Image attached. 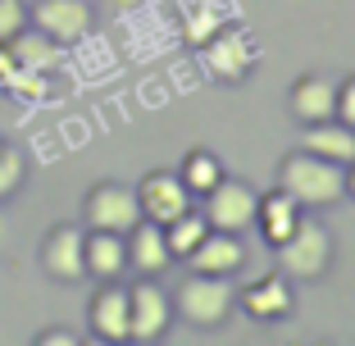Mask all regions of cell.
<instances>
[{
  "label": "cell",
  "mask_w": 355,
  "mask_h": 346,
  "mask_svg": "<svg viewBox=\"0 0 355 346\" xmlns=\"http://www.w3.org/2000/svg\"><path fill=\"white\" fill-rule=\"evenodd\" d=\"M246 241H241V232H219V228H209L205 237L196 241V251L187 255V269L196 273H219V278H232V273L246 269Z\"/></svg>",
  "instance_id": "12"
},
{
  "label": "cell",
  "mask_w": 355,
  "mask_h": 346,
  "mask_svg": "<svg viewBox=\"0 0 355 346\" xmlns=\"http://www.w3.org/2000/svg\"><path fill=\"white\" fill-rule=\"evenodd\" d=\"M23 182H28V155L10 141H0V200L19 196Z\"/></svg>",
  "instance_id": "23"
},
{
  "label": "cell",
  "mask_w": 355,
  "mask_h": 346,
  "mask_svg": "<svg viewBox=\"0 0 355 346\" xmlns=\"http://www.w3.org/2000/svg\"><path fill=\"white\" fill-rule=\"evenodd\" d=\"M191 200L196 196L168 168H150L146 178L137 182V205H141V219H150V223H173L178 214L191 210Z\"/></svg>",
  "instance_id": "10"
},
{
  "label": "cell",
  "mask_w": 355,
  "mask_h": 346,
  "mask_svg": "<svg viewBox=\"0 0 355 346\" xmlns=\"http://www.w3.org/2000/svg\"><path fill=\"white\" fill-rule=\"evenodd\" d=\"M28 28V0H0V46Z\"/></svg>",
  "instance_id": "25"
},
{
  "label": "cell",
  "mask_w": 355,
  "mask_h": 346,
  "mask_svg": "<svg viewBox=\"0 0 355 346\" xmlns=\"http://www.w3.org/2000/svg\"><path fill=\"white\" fill-rule=\"evenodd\" d=\"M278 187L301 205V210H333L346 200V168L324 155H310L305 146L287 150L278 164Z\"/></svg>",
  "instance_id": "1"
},
{
  "label": "cell",
  "mask_w": 355,
  "mask_h": 346,
  "mask_svg": "<svg viewBox=\"0 0 355 346\" xmlns=\"http://www.w3.org/2000/svg\"><path fill=\"white\" fill-rule=\"evenodd\" d=\"M141 219V205H137V187L119 178H105L87 191L83 200V228H105V232H128Z\"/></svg>",
  "instance_id": "7"
},
{
  "label": "cell",
  "mask_w": 355,
  "mask_h": 346,
  "mask_svg": "<svg viewBox=\"0 0 355 346\" xmlns=\"http://www.w3.org/2000/svg\"><path fill=\"white\" fill-rule=\"evenodd\" d=\"M5 92L19 96V101H46V96H51V73H37V69H19V73L5 83Z\"/></svg>",
  "instance_id": "24"
},
{
  "label": "cell",
  "mask_w": 355,
  "mask_h": 346,
  "mask_svg": "<svg viewBox=\"0 0 355 346\" xmlns=\"http://www.w3.org/2000/svg\"><path fill=\"white\" fill-rule=\"evenodd\" d=\"M228 10H223L219 0H196V5H187V14H182V42L191 46V51H200V46L214 37L219 28H228Z\"/></svg>",
  "instance_id": "20"
},
{
  "label": "cell",
  "mask_w": 355,
  "mask_h": 346,
  "mask_svg": "<svg viewBox=\"0 0 355 346\" xmlns=\"http://www.w3.org/2000/svg\"><path fill=\"white\" fill-rule=\"evenodd\" d=\"M178 178H182V187H187L191 196H205V191L223 178V164H219L214 150L196 146V150H187V159H182V168H178Z\"/></svg>",
  "instance_id": "21"
},
{
  "label": "cell",
  "mask_w": 355,
  "mask_h": 346,
  "mask_svg": "<svg viewBox=\"0 0 355 346\" xmlns=\"http://www.w3.org/2000/svg\"><path fill=\"white\" fill-rule=\"evenodd\" d=\"M168 296H173V315L191 328H223L228 315L237 310V287H232V278H219V273L191 269Z\"/></svg>",
  "instance_id": "3"
},
{
  "label": "cell",
  "mask_w": 355,
  "mask_h": 346,
  "mask_svg": "<svg viewBox=\"0 0 355 346\" xmlns=\"http://www.w3.org/2000/svg\"><path fill=\"white\" fill-rule=\"evenodd\" d=\"M28 23L69 51L96 28V10L92 0H28Z\"/></svg>",
  "instance_id": "6"
},
{
  "label": "cell",
  "mask_w": 355,
  "mask_h": 346,
  "mask_svg": "<svg viewBox=\"0 0 355 346\" xmlns=\"http://www.w3.org/2000/svg\"><path fill=\"white\" fill-rule=\"evenodd\" d=\"M123 237H128V269H137L141 278H159L168 264H178L173 251H168V241H164V223L137 219Z\"/></svg>",
  "instance_id": "13"
},
{
  "label": "cell",
  "mask_w": 355,
  "mask_h": 346,
  "mask_svg": "<svg viewBox=\"0 0 355 346\" xmlns=\"http://www.w3.org/2000/svg\"><path fill=\"white\" fill-rule=\"evenodd\" d=\"M301 146L310 155H324L333 164H351L355 159V128L342 119H319V123H301Z\"/></svg>",
  "instance_id": "17"
},
{
  "label": "cell",
  "mask_w": 355,
  "mask_h": 346,
  "mask_svg": "<svg viewBox=\"0 0 355 346\" xmlns=\"http://www.w3.org/2000/svg\"><path fill=\"white\" fill-rule=\"evenodd\" d=\"M114 14H132V10H141V5H150V0H105Z\"/></svg>",
  "instance_id": "29"
},
{
  "label": "cell",
  "mask_w": 355,
  "mask_h": 346,
  "mask_svg": "<svg viewBox=\"0 0 355 346\" xmlns=\"http://www.w3.org/2000/svg\"><path fill=\"white\" fill-rule=\"evenodd\" d=\"M205 232H209V223L200 210H187V214H178L173 223H164V241H168V251H173V260H187Z\"/></svg>",
  "instance_id": "22"
},
{
  "label": "cell",
  "mask_w": 355,
  "mask_h": 346,
  "mask_svg": "<svg viewBox=\"0 0 355 346\" xmlns=\"http://www.w3.org/2000/svg\"><path fill=\"white\" fill-rule=\"evenodd\" d=\"M205 223L209 228H219V232H251L255 228V205H260V191L251 187L246 178H228L223 173L214 187L205 191Z\"/></svg>",
  "instance_id": "4"
},
{
  "label": "cell",
  "mask_w": 355,
  "mask_h": 346,
  "mask_svg": "<svg viewBox=\"0 0 355 346\" xmlns=\"http://www.w3.org/2000/svg\"><path fill=\"white\" fill-rule=\"evenodd\" d=\"M237 305L246 310L251 319H264V324H273V319H287L296 310V292H292V278L282 269H269L260 273L255 283L237 287Z\"/></svg>",
  "instance_id": "11"
},
{
  "label": "cell",
  "mask_w": 355,
  "mask_h": 346,
  "mask_svg": "<svg viewBox=\"0 0 355 346\" xmlns=\"http://www.w3.org/2000/svg\"><path fill=\"white\" fill-rule=\"evenodd\" d=\"M333 232H328V223L314 219V210H305L301 219H296V228L287 232V237L273 246V260H278V269L292 278V283H319L328 269H333Z\"/></svg>",
  "instance_id": "2"
},
{
  "label": "cell",
  "mask_w": 355,
  "mask_h": 346,
  "mask_svg": "<svg viewBox=\"0 0 355 346\" xmlns=\"http://www.w3.org/2000/svg\"><path fill=\"white\" fill-rule=\"evenodd\" d=\"M301 205H296L292 196H287V191L282 187H273V191H260V205H255V232H260L264 237V246H278L282 237H287V232L296 228V219H301Z\"/></svg>",
  "instance_id": "18"
},
{
  "label": "cell",
  "mask_w": 355,
  "mask_h": 346,
  "mask_svg": "<svg viewBox=\"0 0 355 346\" xmlns=\"http://www.w3.org/2000/svg\"><path fill=\"white\" fill-rule=\"evenodd\" d=\"M83 237H87L83 223H55V228L46 232V237H42V251H37L46 278H55V283H83V278H87Z\"/></svg>",
  "instance_id": "9"
},
{
  "label": "cell",
  "mask_w": 355,
  "mask_h": 346,
  "mask_svg": "<svg viewBox=\"0 0 355 346\" xmlns=\"http://www.w3.org/2000/svg\"><path fill=\"white\" fill-rule=\"evenodd\" d=\"M346 196L355 200V159H351V164H346Z\"/></svg>",
  "instance_id": "30"
},
{
  "label": "cell",
  "mask_w": 355,
  "mask_h": 346,
  "mask_svg": "<svg viewBox=\"0 0 355 346\" xmlns=\"http://www.w3.org/2000/svg\"><path fill=\"white\" fill-rule=\"evenodd\" d=\"M173 319V296L155 278H137L128 287V342H159Z\"/></svg>",
  "instance_id": "5"
},
{
  "label": "cell",
  "mask_w": 355,
  "mask_h": 346,
  "mask_svg": "<svg viewBox=\"0 0 355 346\" xmlns=\"http://www.w3.org/2000/svg\"><path fill=\"white\" fill-rule=\"evenodd\" d=\"M287 110H292L296 123H319V119H333L337 110V78L328 73H301L287 92Z\"/></svg>",
  "instance_id": "14"
},
{
  "label": "cell",
  "mask_w": 355,
  "mask_h": 346,
  "mask_svg": "<svg viewBox=\"0 0 355 346\" xmlns=\"http://www.w3.org/2000/svg\"><path fill=\"white\" fill-rule=\"evenodd\" d=\"M255 60H260V55H255V42L246 37V32H237L232 23L219 28L205 46H200V64L209 69V78H214V83H228V87L246 83L251 69H255Z\"/></svg>",
  "instance_id": "8"
},
{
  "label": "cell",
  "mask_w": 355,
  "mask_h": 346,
  "mask_svg": "<svg viewBox=\"0 0 355 346\" xmlns=\"http://www.w3.org/2000/svg\"><path fill=\"white\" fill-rule=\"evenodd\" d=\"M87 319H92V333L101 342H128V287L119 278L101 283V292L87 305Z\"/></svg>",
  "instance_id": "16"
},
{
  "label": "cell",
  "mask_w": 355,
  "mask_h": 346,
  "mask_svg": "<svg viewBox=\"0 0 355 346\" xmlns=\"http://www.w3.org/2000/svg\"><path fill=\"white\" fill-rule=\"evenodd\" d=\"M333 119H342V123L355 128V73H346L342 83H337V110Z\"/></svg>",
  "instance_id": "26"
},
{
  "label": "cell",
  "mask_w": 355,
  "mask_h": 346,
  "mask_svg": "<svg viewBox=\"0 0 355 346\" xmlns=\"http://www.w3.org/2000/svg\"><path fill=\"white\" fill-rule=\"evenodd\" d=\"M19 73V64H14V55H10V46H0V87L10 83V78Z\"/></svg>",
  "instance_id": "28"
},
{
  "label": "cell",
  "mask_w": 355,
  "mask_h": 346,
  "mask_svg": "<svg viewBox=\"0 0 355 346\" xmlns=\"http://www.w3.org/2000/svg\"><path fill=\"white\" fill-rule=\"evenodd\" d=\"M5 46H10V55H14V64H19V69L55 73V69L64 64V46H60V42H51L46 32H37L32 23L19 32V37H14V42H5Z\"/></svg>",
  "instance_id": "19"
},
{
  "label": "cell",
  "mask_w": 355,
  "mask_h": 346,
  "mask_svg": "<svg viewBox=\"0 0 355 346\" xmlns=\"http://www.w3.org/2000/svg\"><path fill=\"white\" fill-rule=\"evenodd\" d=\"M83 260H87V278H96V283L123 278L128 273V237L123 232H105V228H87Z\"/></svg>",
  "instance_id": "15"
},
{
  "label": "cell",
  "mask_w": 355,
  "mask_h": 346,
  "mask_svg": "<svg viewBox=\"0 0 355 346\" xmlns=\"http://www.w3.org/2000/svg\"><path fill=\"white\" fill-rule=\"evenodd\" d=\"M37 346H78V333H69V328H46V333H37Z\"/></svg>",
  "instance_id": "27"
}]
</instances>
